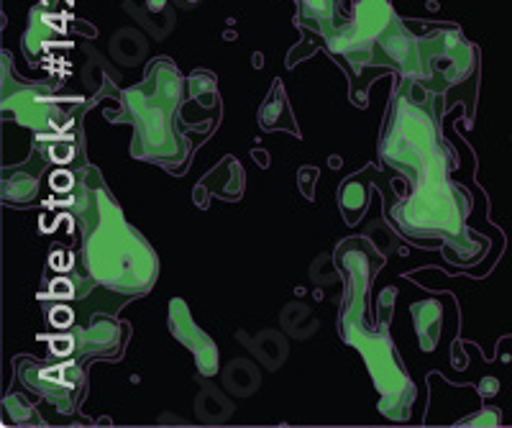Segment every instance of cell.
<instances>
[{"mask_svg":"<svg viewBox=\"0 0 512 428\" xmlns=\"http://www.w3.org/2000/svg\"><path fill=\"white\" fill-rule=\"evenodd\" d=\"M146 6L152 8V11H164V6H167V0H146Z\"/></svg>","mask_w":512,"mask_h":428,"instance_id":"7a4b0ae2","label":"cell"},{"mask_svg":"<svg viewBox=\"0 0 512 428\" xmlns=\"http://www.w3.org/2000/svg\"><path fill=\"white\" fill-rule=\"evenodd\" d=\"M64 34V18L52 6H39L29 18V34H26V52L31 57H39L49 44V36Z\"/></svg>","mask_w":512,"mask_h":428,"instance_id":"6da1fadb","label":"cell"}]
</instances>
